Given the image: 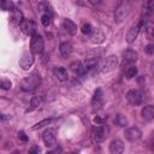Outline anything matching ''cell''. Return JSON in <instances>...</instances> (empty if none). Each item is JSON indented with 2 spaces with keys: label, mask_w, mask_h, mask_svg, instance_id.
Wrapping results in <instances>:
<instances>
[{
  "label": "cell",
  "mask_w": 154,
  "mask_h": 154,
  "mask_svg": "<svg viewBox=\"0 0 154 154\" xmlns=\"http://www.w3.org/2000/svg\"><path fill=\"white\" fill-rule=\"evenodd\" d=\"M41 84V76L37 72H32L31 75H29L28 77H25L22 81V89L24 91L31 93L35 91Z\"/></svg>",
  "instance_id": "1"
},
{
  "label": "cell",
  "mask_w": 154,
  "mask_h": 154,
  "mask_svg": "<svg viewBox=\"0 0 154 154\" xmlns=\"http://www.w3.org/2000/svg\"><path fill=\"white\" fill-rule=\"evenodd\" d=\"M118 65V58L117 55H108L106 57L101 64H100V71L102 73H107V72H111L113 71Z\"/></svg>",
  "instance_id": "2"
},
{
  "label": "cell",
  "mask_w": 154,
  "mask_h": 154,
  "mask_svg": "<svg viewBox=\"0 0 154 154\" xmlns=\"http://www.w3.org/2000/svg\"><path fill=\"white\" fill-rule=\"evenodd\" d=\"M30 52L32 54H41L43 52V38L40 34H35L30 40Z\"/></svg>",
  "instance_id": "3"
},
{
  "label": "cell",
  "mask_w": 154,
  "mask_h": 154,
  "mask_svg": "<svg viewBox=\"0 0 154 154\" xmlns=\"http://www.w3.org/2000/svg\"><path fill=\"white\" fill-rule=\"evenodd\" d=\"M126 100L130 105L132 106H138L143 102L144 100V94L140 90H136V89H132V90H129L126 93Z\"/></svg>",
  "instance_id": "4"
},
{
  "label": "cell",
  "mask_w": 154,
  "mask_h": 154,
  "mask_svg": "<svg viewBox=\"0 0 154 154\" xmlns=\"http://www.w3.org/2000/svg\"><path fill=\"white\" fill-rule=\"evenodd\" d=\"M124 136H125V138H126L129 142H136V141H138V140L141 138L142 131H141L137 126H130V128L125 129Z\"/></svg>",
  "instance_id": "5"
},
{
  "label": "cell",
  "mask_w": 154,
  "mask_h": 154,
  "mask_svg": "<svg viewBox=\"0 0 154 154\" xmlns=\"http://www.w3.org/2000/svg\"><path fill=\"white\" fill-rule=\"evenodd\" d=\"M42 140L47 147H53L55 144V141H57V130L52 129V128L47 129L42 135Z\"/></svg>",
  "instance_id": "6"
},
{
  "label": "cell",
  "mask_w": 154,
  "mask_h": 154,
  "mask_svg": "<svg viewBox=\"0 0 154 154\" xmlns=\"http://www.w3.org/2000/svg\"><path fill=\"white\" fill-rule=\"evenodd\" d=\"M129 2H120L116 10V13H114V18L118 23H120L123 19H125V17L128 16V12H129Z\"/></svg>",
  "instance_id": "7"
},
{
  "label": "cell",
  "mask_w": 154,
  "mask_h": 154,
  "mask_svg": "<svg viewBox=\"0 0 154 154\" xmlns=\"http://www.w3.org/2000/svg\"><path fill=\"white\" fill-rule=\"evenodd\" d=\"M19 26H20V30L28 36H32L36 34V25L32 20L23 19V22L19 24Z\"/></svg>",
  "instance_id": "8"
},
{
  "label": "cell",
  "mask_w": 154,
  "mask_h": 154,
  "mask_svg": "<svg viewBox=\"0 0 154 154\" xmlns=\"http://www.w3.org/2000/svg\"><path fill=\"white\" fill-rule=\"evenodd\" d=\"M138 58V54L134 49H128L123 54V66H132L134 63H136Z\"/></svg>",
  "instance_id": "9"
},
{
  "label": "cell",
  "mask_w": 154,
  "mask_h": 154,
  "mask_svg": "<svg viewBox=\"0 0 154 154\" xmlns=\"http://www.w3.org/2000/svg\"><path fill=\"white\" fill-rule=\"evenodd\" d=\"M106 137H107V129H106L105 125H97L96 128H94V130H93V140L96 143L102 142Z\"/></svg>",
  "instance_id": "10"
},
{
  "label": "cell",
  "mask_w": 154,
  "mask_h": 154,
  "mask_svg": "<svg viewBox=\"0 0 154 154\" xmlns=\"http://www.w3.org/2000/svg\"><path fill=\"white\" fill-rule=\"evenodd\" d=\"M34 63V54L31 52H25L23 53L20 60H19V65L23 70H28Z\"/></svg>",
  "instance_id": "11"
},
{
  "label": "cell",
  "mask_w": 154,
  "mask_h": 154,
  "mask_svg": "<svg viewBox=\"0 0 154 154\" xmlns=\"http://www.w3.org/2000/svg\"><path fill=\"white\" fill-rule=\"evenodd\" d=\"M105 38H106V36H105V34H103L100 29H93L91 34L89 35L90 42H93V43H95V45L102 43V42L105 41Z\"/></svg>",
  "instance_id": "12"
},
{
  "label": "cell",
  "mask_w": 154,
  "mask_h": 154,
  "mask_svg": "<svg viewBox=\"0 0 154 154\" xmlns=\"http://www.w3.org/2000/svg\"><path fill=\"white\" fill-rule=\"evenodd\" d=\"M124 143L120 140H113L109 143V154H123Z\"/></svg>",
  "instance_id": "13"
},
{
  "label": "cell",
  "mask_w": 154,
  "mask_h": 154,
  "mask_svg": "<svg viewBox=\"0 0 154 154\" xmlns=\"http://www.w3.org/2000/svg\"><path fill=\"white\" fill-rule=\"evenodd\" d=\"M53 75H54L60 82H65V81H67V78H69V72H67V70H66L64 66L54 67Z\"/></svg>",
  "instance_id": "14"
},
{
  "label": "cell",
  "mask_w": 154,
  "mask_h": 154,
  "mask_svg": "<svg viewBox=\"0 0 154 154\" xmlns=\"http://www.w3.org/2000/svg\"><path fill=\"white\" fill-rule=\"evenodd\" d=\"M103 94H102V90L100 88H97L94 93V96L91 99V105L94 108H100L102 106V102H103Z\"/></svg>",
  "instance_id": "15"
},
{
  "label": "cell",
  "mask_w": 154,
  "mask_h": 154,
  "mask_svg": "<svg viewBox=\"0 0 154 154\" xmlns=\"http://www.w3.org/2000/svg\"><path fill=\"white\" fill-rule=\"evenodd\" d=\"M70 67H71V71L76 75V76H84L85 73H87V70H85V67H84V65L81 63V61H73L71 65H70Z\"/></svg>",
  "instance_id": "16"
},
{
  "label": "cell",
  "mask_w": 154,
  "mask_h": 154,
  "mask_svg": "<svg viewBox=\"0 0 154 154\" xmlns=\"http://www.w3.org/2000/svg\"><path fill=\"white\" fill-rule=\"evenodd\" d=\"M59 52H60L63 58H69L71 55V53H72V45L70 42H67V41L61 42L59 45Z\"/></svg>",
  "instance_id": "17"
},
{
  "label": "cell",
  "mask_w": 154,
  "mask_h": 154,
  "mask_svg": "<svg viewBox=\"0 0 154 154\" xmlns=\"http://www.w3.org/2000/svg\"><path fill=\"white\" fill-rule=\"evenodd\" d=\"M140 30H141V28H140L138 24L135 25V26H131V28L129 29L128 34H126V42H128V43H132V42L137 38Z\"/></svg>",
  "instance_id": "18"
},
{
  "label": "cell",
  "mask_w": 154,
  "mask_h": 154,
  "mask_svg": "<svg viewBox=\"0 0 154 154\" xmlns=\"http://www.w3.org/2000/svg\"><path fill=\"white\" fill-rule=\"evenodd\" d=\"M141 113H142V117H143L144 120H147V122L153 120V118H154V106L153 105H146L142 108Z\"/></svg>",
  "instance_id": "19"
},
{
  "label": "cell",
  "mask_w": 154,
  "mask_h": 154,
  "mask_svg": "<svg viewBox=\"0 0 154 154\" xmlns=\"http://www.w3.org/2000/svg\"><path fill=\"white\" fill-rule=\"evenodd\" d=\"M63 28L65 29V31L70 35H76L77 32V25L71 20V19H64L63 22Z\"/></svg>",
  "instance_id": "20"
},
{
  "label": "cell",
  "mask_w": 154,
  "mask_h": 154,
  "mask_svg": "<svg viewBox=\"0 0 154 154\" xmlns=\"http://www.w3.org/2000/svg\"><path fill=\"white\" fill-rule=\"evenodd\" d=\"M96 66H97V60H96V58H95V57H89V58H87V59H85L84 67H85L87 72H88L89 70L95 69Z\"/></svg>",
  "instance_id": "21"
},
{
  "label": "cell",
  "mask_w": 154,
  "mask_h": 154,
  "mask_svg": "<svg viewBox=\"0 0 154 154\" xmlns=\"http://www.w3.org/2000/svg\"><path fill=\"white\" fill-rule=\"evenodd\" d=\"M114 123L119 126V128H125L126 125H128V119H126V117L125 116H123V114H117V117H116V119H114Z\"/></svg>",
  "instance_id": "22"
},
{
  "label": "cell",
  "mask_w": 154,
  "mask_h": 154,
  "mask_svg": "<svg viewBox=\"0 0 154 154\" xmlns=\"http://www.w3.org/2000/svg\"><path fill=\"white\" fill-rule=\"evenodd\" d=\"M0 8L5 10V11H13L14 10V5L10 0H0Z\"/></svg>",
  "instance_id": "23"
},
{
  "label": "cell",
  "mask_w": 154,
  "mask_h": 154,
  "mask_svg": "<svg viewBox=\"0 0 154 154\" xmlns=\"http://www.w3.org/2000/svg\"><path fill=\"white\" fill-rule=\"evenodd\" d=\"M137 75V67L136 66H129L126 70H125V72H124V76L128 78V79H130V78H134L135 76Z\"/></svg>",
  "instance_id": "24"
},
{
  "label": "cell",
  "mask_w": 154,
  "mask_h": 154,
  "mask_svg": "<svg viewBox=\"0 0 154 154\" xmlns=\"http://www.w3.org/2000/svg\"><path fill=\"white\" fill-rule=\"evenodd\" d=\"M53 120H54L53 118H46V119H43V120H41V122L36 123L34 126H31V130H37V129H41V128H43L45 125H48V124H51Z\"/></svg>",
  "instance_id": "25"
},
{
  "label": "cell",
  "mask_w": 154,
  "mask_h": 154,
  "mask_svg": "<svg viewBox=\"0 0 154 154\" xmlns=\"http://www.w3.org/2000/svg\"><path fill=\"white\" fill-rule=\"evenodd\" d=\"M42 96H32L31 99H30V106H31V108H37V107H40L41 105H42Z\"/></svg>",
  "instance_id": "26"
},
{
  "label": "cell",
  "mask_w": 154,
  "mask_h": 154,
  "mask_svg": "<svg viewBox=\"0 0 154 154\" xmlns=\"http://www.w3.org/2000/svg\"><path fill=\"white\" fill-rule=\"evenodd\" d=\"M12 12H13V16H12L13 22H16L17 24H20L23 22V14H22V12L18 8H14Z\"/></svg>",
  "instance_id": "27"
},
{
  "label": "cell",
  "mask_w": 154,
  "mask_h": 154,
  "mask_svg": "<svg viewBox=\"0 0 154 154\" xmlns=\"http://www.w3.org/2000/svg\"><path fill=\"white\" fill-rule=\"evenodd\" d=\"M51 22H52V14H49V13H43V14L41 16V23H42L43 26H48V25L51 24Z\"/></svg>",
  "instance_id": "28"
},
{
  "label": "cell",
  "mask_w": 154,
  "mask_h": 154,
  "mask_svg": "<svg viewBox=\"0 0 154 154\" xmlns=\"http://www.w3.org/2000/svg\"><path fill=\"white\" fill-rule=\"evenodd\" d=\"M11 87H12V82H11L10 79L0 78V88H1V89L8 90V89H11Z\"/></svg>",
  "instance_id": "29"
},
{
  "label": "cell",
  "mask_w": 154,
  "mask_h": 154,
  "mask_svg": "<svg viewBox=\"0 0 154 154\" xmlns=\"http://www.w3.org/2000/svg\"><path fill=\"white\" fill-rule=\"evenodd\" d=\"M81 31H82V34H84V35H90L91 34V31H93V26L89 24V23H85V24H83L82 25V28H81Z\"/></svg>",
  "instance_id": "30"
},
{
  "label": "cell",
  "mask_w": 154,
  "mask_h": 154,
  "mask_svg": "<svg viewBox=\"0 0 154 154\" xmlns=\"http://www.w3.org/2000/svg\"><path fill=\"white\" fill-rule=\"evenodd\" d=\"M105 122H106V118H102L100 116H96V117L93 118V123L96 124V125H103Z\"/></svg>",
  "instance_id": "31"
},
{
  "label": "cell",
  "mask_w": 154,
  "mask_h": 154,
  "mask_svg": "<svg viewBox=\"0 0 154 154\" xmlns=\"http://www.w3.org/2000/svg\"><path fill=\"white\" fill-rule=\"evenodd\" d=\"M28 153L29 154H41V148L38 146H32V147H30Z\"/></svg>",
  "instance_id": "32"
},
{
  "label": "cell",
  "mask_w": 154,
  "mask_h": 154,
  "mask_svg": "<svg viewBox=\"0 0 154 154\" xmlns=\"http://www.w3.org/2000/svg\"><path fill=\"white\" fill-rule=\"evenodd\" d=\"M18 138H19V140H22V141H24V142H26V141H28V136H26L23 131H19V132H18Z\"/></svg>",
  "instance_id": "33"
},
{
  "label": "cell",
  "mask_w": 154,
  "mask_h": 154,
  "mask_svg": "<svg viewBox=\"0 0 154 154\" xmlns=\"http://www.w3.org/2000/svg\"><path fill=\"white\" fill-rule=\"evenodd\" d=\"M146 52H147L148 54H153V52H154V46H153V45H148V46L146 47Z\"/></svg>",
  "instance_id": "34"
},
{
  "label": "cell",
  "mask_w": 154,
  "mask_h": 154,
  "mask_svg": "<svg viewBox=\"0 0 154 154\" xmlns=\"http://www.w3.org/2000/svg\"><path fill=\"white\" fill-rule=\"evenodd\" d=\"M8 119H10V116L4 114V113H0V120H8Z\"/></svg>",
  "instance_id": "35"
},
{
  "label": "cell",
  "mask_w": 154,
  "mask_h": 154,
  "mask_svg": "<svg viewBox=\"0 0 154 154\" xmlns=\"http://www.w3.org/2000/svg\"><path fill=\"white\" fill-rule=\"evenodd\" d=\"M48 154H55V153H53V152H49V153H48Z\"/></svg>",
  "instance_id": "36"
},
{
  "label": "cell",
  "mask_w": 154,
  "mask_h": 154,
  "mask_svg": "<svg viewBox=\"0 0 154 154\" xmlns=\"http://www.w3.org/2000/svg\"><path fill=\"white\" fill-rule=\"evenodd\" d=\"M0 138H1V135H0Z\"/></svg>",
  "instance_id": "37"
}]
</instances>
